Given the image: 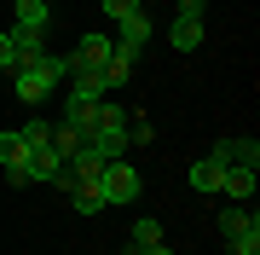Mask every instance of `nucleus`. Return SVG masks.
Returning <instances> with one entry per match:
<instances>
[{
    "instance_id": "nucleus-7",
    "label": "nucleus",
    "mask_w": 260,
    "mask_h": 255,
    "mask_svg": "<svg viewBox=\"0 0 260 255\" xmlns=\"http://www.w3.org/2000/svg\"><path fill=\"white\" fill-rule=\"evenodd\" d=\"M116 29H121V35H116V52L139 58V52H145V41H150V18H145V12H133V18H121Z\"/></svg>"
},
{
    "instance_id": "nucleus-22",
    "label": "nucleus",
    "mask_w": 260,
    "mask_h": 255,
    "mask_svg": "<svg viewBox=\"0 0 260 255\" xmlns=\"http://www.w3.org/2000/svg\"><path fill=\"white\" fill-rule=\"evenodd\" d=\"M0 70H18V52H12V35L0 29Z\"/></svg>"
},
{
    "instance_id": "nucleus-18",
    "label": "nucleus",
    "mask_w": 260,
    "mask_h": 255,
    "mask_svg": "<svg viewBox=\"0 0 260 255\" xmlns=\"http://www.w3.org/2000/svg\"><path fill=\"white\" fill-rule=\"evenodd\" d=\"M150 244H162V220L150 215V220H133V238H127V249H150Z\"/></svg>"
},
{
    "instance_id": "nucleus-17",
    "label": "nucleus",
    "mask_w": 260,
    "mask_h": 255,
    "mask_svg": "<svg viewBox=\"0 0 260 255\" xmlns=\"http://www.w3.org/2000/svg\"><path fill=\"white\" fill-rule=\"evenodd\" d=\"M18 133H23V145H29V151H41V145H52V122H47V116H29V122H23Z\"/></svg>"
},
{
    "instance_id": "nucleus-14",
    "label": "nucleus",
    "mask_w": 260,
    "mask_h": 255,
    "mask_svg": "<svg viewBox=\"0 0 260 255\" xmlns=\"http://www.w3.org/2000/svg\"><path fill=\"white\" fill-rule=\"evenodd\" d=\"M47 23H52L47 0H18V29H35V35H47Z\"/></svg>"
},
{
    "instance_id": "nucleus-1",
    "label": "nucleus",
    "mask_w": 260,
    "mask_h": 255,
    "mask_svg": "<svg viewBox=\"0 0 260 255\" xmlns=\"http://www.w3.org/2000/svg\"><path fill=\"white\" fill-rule=\"evenodd\" d=\"M12 76H18L12 87H18V99H23V104H41V99H47L58 81H64V58L41 52V58H29V64H18Z\"/></svg>"
},
{
    "instance_id": "nucleus-5",
    "label": "nucleus",
    "mask_w": 260,
    "mask_h": 255,
    "mask_svg": "<svg viewBox=\"0 0 260 255\" xmlns=\"http://www.w3.org/2000/svg\"><path fill=\"white\" fill-rule=\"evenodd\" d=\"M110 52H116V35H81V47L70 52V70H104Z\"/></svg>"
},
{
    "instance_id": "nucleus-23",
    "label": "nucleus",
    "mask_w": 260,
    "mask_h": 255,
    "mask_svg": "<svg viewBox=\"0 0 260 255\" xmlns=\"http://www.w3.org/2000/svg\"><path fill=\"white\" fill-rule=\"evenodd\" d=\"M174 18H203V0H179V12Z\"/></svg>"
},
{
    "instance_id": "nucleus-20",
    "label": "nucleus",
    "mask_w": 260,
    "mask_h": 255,
    "mask_svg": "<svg viewBox=\"0 0 260 255\" xmlns=\"http://www.w3.org/2000/svg\"><path fill=\"white\" fill-rule=\"evenodd\" d=\"M150 139H156V128H150L145 116H127V151L133 145H150Z\"/></svg>"
},
{
    "instance_id": "nucleus-11",
    "label": "nucleus",
    "mask_w": 260,
    "mask_h": 255,
    "mask_svg": "<svg viewBox=\"0 0 260 255\" xmlns=\"http://www.w3.org/2000/svg\"><path fill=\"white\" fill-rule=\"evenodd\" d=\"M58 174H64V157H58L52 145L29 151V180H52V186H58Z\"/></svg>"
},
{
    "instance_id": "nucleus-16",
    "label": "nucleus",
    "mask_w": 260,
    "mask_h": 255,
    "mask_svg": "<svg viewBox=\"0 0 260 255\" xmlns=\"http://www.w3.org/2000/svg\"><path fill=\"white\" fill-rule=\"evenodd\" d=\"M133 64H139V58H127V52H110V58H104V81H110V87L133 81Z\"/></svg>"
},
{
    "instance_id": "nucleus-24",
    "label": "nucleus",
    "mask_w": 260,
    "mask_h": 255,
    "mask_svg": "<svg viewBox=\"0 0 260 255\" xmlns=\"http://www.w3.org/2000/svg\"><path fill=\"white\" fill-rule=\"evenodd\" d=\"M121 255H174L168 244H150V249H121Z\"/></svg>"
},
{
    "instance_id": "nucleus-8",
    "label": "nucleus",
    "mask_w": 260,
    "mask_h": 255,
    "mask_svg": "<svg viewBox=\"0 0 260 255\" xmlns=\"http://www.w3.org/2000/svg\"><path fill=\"white\" fill-rule=\"evenodd\" d=\"M99 104H104V99H75V93H70V104H64V128H75V133L87 139V133L99 128Z\"/></svg>"
},
{
    "instance_id": "nucleus-2",
    "label": "nucleus",
    "mask_w": 260,
    "mask_h": 255,
    "mask_svg": "<svg viewBox=\"0 0 260 255\" xmlns=\"http://www.w3.org/2000/svg\"><path fill=\"white\" fill-rule=\"evenodd\" d=\"M139 191H145V180H139V168H133L127 157H116V162H104V168H99V197H104V209L139 203Z\"/></svg>"
},
{
    "instance_id": "nucleus-21",
    "label": "nucleus",
    "mask_w": 260,
    "mask_h": 255,
    "mask_svg": "<svg viewBox=\"0 0 260 255\" xmlns=\"http://www.w3.org/2000/svg\"><path fill=\"white\" fill-rule=\"evenodd\" d=\"M99 6H104V18H110V23H121V18H133V12H145L139 0H99Z\"/></svg>"
},
{
    "instance_id": "nucleus-6",
    "label": "nucleus",
    "mask_w": 260,
    "mask_h": 255,
    "mask_svg": "<svg viewBox=\"0 0 260 255\" xmlns=\"http://www.w3.org/2000/svg\"><path fill=\"white\" fill-rule=\"evenodd\" d=\"M214 162H220V168H254L260 145L254 139H220V145H214Z\"/></svg>"
},
{
    "instance_id": "nucleus-13",
    "label": "nucleus",
    "mask_w": 260,
    "mask_h": 255,
    "mask_svg": "<svg viewBox=\"0 0 260 255\" xmlns=\"http://www.w3.org/2000/svg\"><path fill=\"white\" fill-rule=\"evenodd\" d=\"M12 35V52H18V64H29V58L47 52V35H35V29H6Z\"/></svg>"
},
{
    "instance_id": "nucleus-12",
    "label": "nucleus",
    "mask_w": 260,
    "mask_h": 255,
    "mask_svg": "<svg viewBox=\"0 0 260 255\" xmlns=\"http://www.w3.org/2000/svg\"><path fill=\"white\" fill-rule=\"evenodd\" d=\"M220 191H225L232 203H249V197H254V168H225Z\"/></svg>"
},
{
    "instance_id": "nucleus-9",
    "label": "nucleus",
    "mask_w": 260,
    "mask_h": 255,
    "mask_svg": "<svg viewBox=\"0 0 260 255\" xmlns=\"http://www.w3.org/2000/svg\"><path fill=\"white\" fill-rule=\"evenodd\" d=\"M64 76L75 81V87H70L75 99H110V81H104V70H70V64H64Z\"/></svg>"
},
{
    "instance_id": "nucleus-3",
    "label": "nucleus",
    "mask_w": 260,
    "mask_h": 255,
    "mask_svg": "<svg viewBox=\"0 0 260 255\" xmlns=\"http://www.w3.org/2000/svg\"><path fill=\"white\" fill-rule=\"evenodd\" d=\"M220 238H225L232 255H260V220H254L243 203H232V209L220 215Z\"/></svg>"
},
{
    "instance_id": "nucleus-19",
    "label": "nucleus",
    "mask_w": 260,
    "mask_h": 255,
    "mask_svg": "<svg viewBox=\"0 0 260 255\" xmlns=\"http://www.w3.org/2000/svg\"><path fill=\"white\" fill-rule=\"evenodd\" d=\"M75 145H81V133H75V128H64V122H52V151L64 157V162H70V151H75Z\"/></svg>"
},
{
    "instance_id": "nucleus-4",
    "label": "nucleus",
    "mask_w": 260,
    "mask_h": 255,
    "mask_svg": "<svg viewBox=\"0 0 260 255\" xmlns=\"http://www.w3.org/2000/svg\"><path fill=\"white\" fill-rule=\"evenodd\" d=\"M0 168H6L12 186H29V145L18 128H0Z\"/></svg>"
},
{
    "instance_id": "nucleus-15",
    "label": "nucleus",
    "mask_w": 260,
    "mask_h": 255,
    "mask_svg": "<svg viewBox=\"0 0 260 255\" xmlns=\"http://www.w3.org/2000/svg\"><path fill=\"white\" fill-rule=\"evenodd\" d=\"M220 180H225V168L214 157H203V162H191V191H220Z\"/></svg>"
},
{
    "instance_id": "nucleus-10",
    "label": "nucleus",
    "mask_w": 260,
    "mask_h": 255,
    "mask_svg": "<svg viewBox=\"0 0 260 255\" xmlns=\"http://www.w3.org/2000/svg\"><path fill=\"white\" fill-rule=\"evenodd\" d=\"M168 41H174V52H197L203 47V18H174L168 23Z\"/></svg>"
}]
</instances>
